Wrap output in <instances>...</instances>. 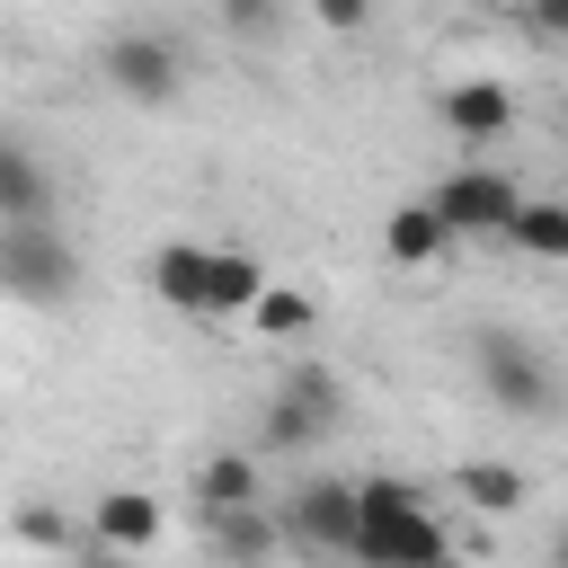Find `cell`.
Segmentation results:
<instances>
[{"label": "cell", "instance_id": "obj_1", "mask_svg": "<svg viewBox=\"0 0 568 568\" xmlns=\"http://www.w3.org/2000/svg\"><path fill=\"white\" fill-rule=\"evenodd\" d=\"M355 506H364V532H355V568H453V541L426 506V488L373 470L355 479Z\"/></svg>", "mask_w": 568, "mask_h": 568}, {"label": "cell", "instance_id": "obj_2", "mask_svg": "<svg viewBox=\"0 0 568 568\" xmlns=\"http://www.w3.org/2000/svg\"><path fill=\"white\" fill-rule=\"evenodd\" d=\"M470 373H479V390H488L506 417H550V408H559L550 355H541L532 337H515V328H488V337L470 346Z\"/></svg>", "mask_w": 568, "mask_h": 568}, {"label": "cell", "instance_id": "obj_3", "mask_svg": "<svg viewBox=\"0 0 568 568\" xmlns=\"http://www.w3.org/2000/svg\"><path fill=\"white\" fill-rule=\"evenodd\" d=\"M0 284L27 311H53L80 293V248L62 231H0Z\"/></svg>", "mask_w": 568, "mask_h": 568}, {"label": "cell", "instance_id": "obj_4", "mask_svg": "<svg viewBox=\"0 0 568 568\" xmlns=\"http://www.w3.org/2000/svg\"><path fill=\"white\" fill-rule=\"evenodd\" d=\"M98 71H106V89H115V98L169 106V98H178V80H186V53H178L160 27H115V36L98 44Z\"/></svg>", "mask_w": 568, "mask_h": 568}, {"label": "cell", "instance_id": "obj_5", "mask_svg": "<svg viewBox=\"0 0 568 568\" xmlns=\"http://www.w3.org/2000/svg\"><path fill=\"white\" fill-rule=\"evenodd\" d=\"M426 204L453 222V240H470V231H515V213L532 204L506 169H488V160H470V169H444L435 186H426Z\"/></svg>", "mask_w": 568, "mask_h": 568}, {"label": "cell", "instance_id": "obj_6", "mask_svg": "<svg viewBox=\"0 0 568 568\" xmlns=\"http://www.w3.org/2000/svg\"><path fill=\"white\" fill-rule=\"evenodd\" d=\"M355 532H364V506H355V479H302L284 497V541L311 550V559H355Z\"/></svg>", "mask_w": 568, "mask_h": 568}, {"label": "cell", "instance_id": "obj_7", "mask_svg": "<svg viewBox=\"0 0 568 568\" xmlns=\"http://www.w3.org/2000/svg\"><path fill=\"white\" fill-rule=\"evenodd\" d=\"M0 231H53V178L18 133L0 142Z\"/></svg>", "mask_w": 568, "mask_h": 568}, {"label": "cell", "instance_id": "obj_8", "mask_svg": "<svg viewBox=\"0 0 568 568\" xmlns=\"http://www.w3.org/2000/svg\"><path fill=\"white\" fill-rule=\"evenodd\" d=\"M435 124L453 142H497L515 124V89L506 80H453V89H435Z\"/></svg>", "mask_w": 568, "mask_h": 568}, {"label": "cell", "instance_id": "obj_9", "mask_svg": "<svg viewBox=\"0 0 568 568\" xmlns=\"http://www.w3.org/2000/svg\"><path fill=\"white\" fill-rule=\"evenodd\" d=\"M89 532H98V550L142 559V550L160 541V497H142V488H106V497L89 506Z\"/></svg>", "mask_w": 568, "mask_h": 568}, {"label": "cell", "instance_id": "obj_10", "mask_svg": "<svg viewBox=\"0 0 568 568\" xmlns=\"http://www.w3.org/2000/svg\"><path fill=\"white\" fill-rule=\"evenodd\" d=\"M204 541L222 568H266L284 550V515L275 506H240V515H204Z\"/></svg>", "mask_w": 568, "mask_h": 568}, {"label": "cell", "instance_id": "obj_11", "mask_svg": "<svg viewBox=\"0 0 568 568\" xmlns=\"http://www.w3.org/2000/svg\"><path fill=\"white\" fill-rule=\"evenodd\" d=\"M151 293H160L169 311H195V320H213V248H195V240H169V248L151 257Z\"/></svg>", "mask_w": 568, "mask_h": 568}, {"label": "cell", "instance_id": "obj_12", "mask_svg": "<svg viewBox=\"0 0 568 568\" xmlns=\"http://www.w3.org/2000/svg\"><path fill=\"white\" fill-rule=\"evenodd\" d=\"M195 506H204V515H240V506H266L257 453H204V470H195Z\"/></svg>", "mask_w": 568, "mask_h": 568}, {"label": "cell", "instance_id": "obj_13", "mask_svg": "<svg viewBox=\"0 0 568 568\" xmlns=\"http://www.w3.org/2000/svg\"><path fill=\"white\" fill-rule=\"evenodd\" d=\"M382 248H390L399 266H435V257L453 248V222H444V213H435L426 195H408V204H399V213L382 222Z\"/></svg>", "mask_w": 568, "mask_h": 568}, {"label": "cell", "instance_id": "obj_14", "mask_svg": "<svg viewBox=\"0 0 568 568\" xmlns=\"http://www.w3.org/2000/svg\"><path fill=\"white\" fill-rule=\"evenodd\" d=\"M275 399H293V408H302V417H320V426H346V382H337L328 364H311V355H293V364H284Z\"/></svg>", "mask_w": 568, "mask_h": 568}, {"label": "cell", "instance_id": "obj_15", "mask_svg": "<svg viewBox=\"0 0 568 568\" xmlns=\"http://www.w3.org/2000/svg\"><path fill=\"white\" fill-rule=\"evenodd\" d=\"M453 497L479 506V515H515V506H524V470H515V462H462V470H453Z\"/></svg>", "mask_w": 568, "mask_h": 568}, {"label": "cell", "instance_id": "obj_16", "mask_svg": "<svg viewBox=\"0 0 568 568\" xmlns=\"http://www.w3.org/2000/svg\"><path fill=\"white\" fill-rule=\"evenodd\" d=\"M506 240H515L524 257H550V266H568V204H524Z\"/></svg>", "mask_w": 568, "mask_h": 568}, {"label": "cell", "instance_id": "obj_17", "mask_svg": "<svg viewBox=\"0 0 568 568\" xmlns=\"http://www.w3.org/2000/svg\"><path fill=\"white\" fill-rule=\"evenodd\" d=\"M248 320H257L266 337H302V328H311L320 311H311V293H302V284H266V302H257Z\"/></svg>", "mask_w": 568, "mask_h": 568}, {"label": "cell", "instance_id": "obj_18", "mask_svg": "<svg viewBox=\"0 0 568 568\" xmlns=\"http://www.w3.org/2000/svg\"><path fill=\"white\" fill-rule=\"evenodd\" d=\"M524 36H541V44H568V0H550V9H524Z\"/></svg>", "mask_w": 568, "mask_h": 568}, {"label": "cell", "instance_id": "obj_19", "mask_svg": "<svg viewBox=\"0 0 568 568\" xmlns=\"http://www.w3.org/2000/svg\"><path fill=\"white\" fill-rule=\"evenodd\" d=\"M222 27H231V36H275L284 18H275V9H222Z\"/></svg>", "mask_w": 568, "mask_h": 568}, {"label": "cell", "instance_id": "obj_20", "mask_svg": "<svg viewBox=\"0 0 568 568\" xmlns=\"http://www.w3.org/2000/svg\"><path fill=\"white\" fill-rule=\"evenodd\" d=\"M18 541H36V550H44V541H62V515H44V506H27V515H18Z\"/></svg>", "mask_w": 568, "mask_h": 568}, {"label": "cell", "instance_id": "obj_21", "mask_svg": "<svg viewBox=\"0 0 568 568\" xmlns=\"http://www.w3.org/2000/svg\"><path fill=\"white\" fill-rule=\"evenodd\" d=\"M550 568H568V524H559V532H550Z\"/></svg>", "mask_w": 568, "mask_h": 568}, {"label": "cell", "instance_id": "obj_22", "mask_svg": "<svg viewBox=\"0 0 568 568\" xmlns=\"http://www.w3.org/2000/svg\"><path fill=\"white\" fill-rule=\"evenodd\" d=\"M80 568H133V559H115V550H89V559H80Z\"/></svg>", "mask_w": 568, "mask_h": 568}]
</instances>
